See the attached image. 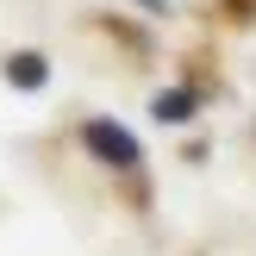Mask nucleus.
Instances as JSON below:
<instances>
[{"instance_id":"obj_1","label":"nucleus","mask_w":256,"mask_h":256,"mask_svg":"<svg viewBox=\"0 0 256 256\" xmlns=\"http://www.w3.org/2000/svg\"><path fill=\"white\" fill-rule=\"evenodd\" d=\"M88 144H94V156L100 162H112V169H138V138L125 132V125H112V119H88Z\"/></svg>"},{"instance_id":"obj_2","label":"nucleus","mask_w":256,"mask_h":256,"mask_svg":"<svg viewBox=\"0 0 256 256\" xmlns=\"http://www.w3.org/2000/svg\"><path fill=\"white\" fill-rule=\"evenodd\" d=\"M150 112H156L162 125H182V119H194V88H162V94L150 100Z\"/></svg>"},{"instance_id":"obj_4","label":"nucleus","mask_w":256,"mask_h":256,"mask_svg":"<svg viewBox=\"0 0 256 256\" xmlns=\"http://www.w3.org/2000/svg\"><path fill=\"white\" fill-rule=\"evenodd\" d=\"M138 6H150V12H162V0H138Z\"/></svg>"},{"instance_id":"obj_3","label":"nucleus","mask_w":256,"mask_h":256,"mask_svg":"<svg viewBox=\"0 0 256 256\" xmlns=\"http://www.w3.org/2000/svg\"><path fill=\"white\" fill-rule=\"evenodd\" d=\"M6 75H12V88H25V94H32V88H44V56H38V50H19V56L6 62Z\"/></svg>"}]
</instances>
